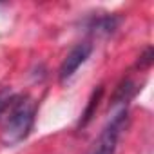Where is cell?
<instances>
[{"mask_svg":"<svg viewBox=\"0 0 154 154\" xmlns=\"http://www.w3.org/2000/svg\"><path fill=\"white\" fill-rule=\"evenodd\" d=\"M102 93H103V87H102V85L93 91V94H91V98H89V103H87V109H85L84 114H82L80 127H85V125L91 122V118H93V114H94V111H96V107H98V102H100V98H102Z\"/></svg>","mask_w":154,"mask_h":154,"instance_id":"obj_6","label":"cell"},{"mask_svg":"<svg viewBox=\"0 0 154 154\" xmlns=\"http://www.w3.org/2000/svg\"><path fill=\"white\" fill-rule=\"evenodd\" d=\"M35 116H36V103L27 94L11 93L4 111L0 112L2 141L6 145H17L24 141L35 125Z\"/></svg>","mask_w":154,"mask_h":154,"instance_id":"obj_1","label":"cell"},{"mask_svg":"<svg viewBox=\"0 0 154 154\" xmlns=\"http://www.w3.org/2000/svg\"><path fill=\"white\" fill-rule=\"evenodd\" d=\"M138 93V84H134L131 78H125L120 82V85L116 87L114 94H112V100H111V107L118 105V103H129V100H132Z\"/></svg>","mask_w":154,"mask_h":154,"instance_id":"obj_4","label":"cell"},{"mask_svg":"<svg viewBox=\"0 0 154 154\" xmlns=\"http://www.w3.org/2000/svg\"><path fill=\"white\" fill-rule=\"evenodd\" d=\"M127 120H129V112H127V107H122L107 123L105 127L102 129L98 140L94 141L93 149L89 154H114L116 152V147H118V141L127 127Z\"/></svg>","mask_w":154,"mask_h":154,"instance_id":"obj_2","label":"cell"},{"mask_svg":"<svg viewBox=\"0 0 154 154\" xmlns=\"http://www.w3.org/2000/svg\"><path fill=\"white\" fill-rule=\"evenodd\" d=\"M120 24V18L118 17H112V15H105V17H100V18H93L91 24H89V29L93 35H111L116 31Z\"/></svg>","mask_w":154,"mask_h":154,"instance_id":"obj_5","label":"cell"},{"mask_svg":"<svg viewBox=\"0 0 154 154\" xmlns=\"http://www.w3.org/2000/svg\"><path fill=\"white\" fill-rule=\"evenodd\" d=\"M152 62H154V49L149 45V47H145V51H143L141 56L138 58L136 67H138V69H149V67L152 65Z\"/></svg>","mask_w":154,"mask_h":154,"instance_id":"obj_7","label":"cell"},{"mask_svg":"<svg viewBox=\"0 0 154 154\" xmlns=\"http://www.w3.org/2000/svg\"><path fill=\"white\" fill-rule=\"evenodd\" d=\"M91 53H93V44H89V42L76 44V45L67 53V56L63 58V62H62V65H60L58 80L63 84V82H67L69 78H72V74L87 62V58L91 56Z\"/></svg>","mask_w":154,"mask_h":154,"instance_id":"obj_3","label":"cell"}]
</instances>
